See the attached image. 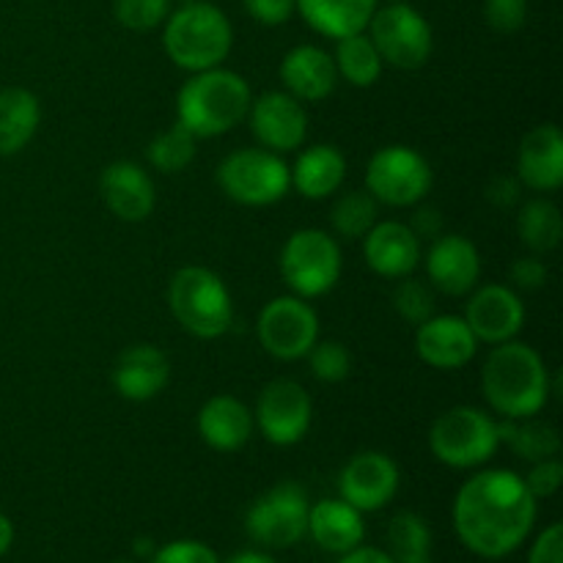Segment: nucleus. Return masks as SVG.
I'll list each match as a JSON object with an SVG mask.
<instances>
[{
  "instance_id": "nucleus-33",
  "label": "nucleus",
  "mask_w": 563,
  "mask_h": 563,
  "mask_svg": "<svg viewBox=\"0 0 563 563\" xmlns=\"http://www.w3.org/2000/svg\"><path fill=\"white\" fill-rule=\"evenodd\" d=\"M377 214L379 209L372 192L352 190L333 203L330 223H333L335 234L344 236V240H361L377 223Z\"/></svg>"
},
{
  "instance_id": "nucleus-38",
  "label": "nucleus",
  "mask_w": 563,
  "mask_h": 563,
  "mask_svg": "<svg viewBox=\"0 0 563 563\" xmlns=\"http://www.w3.org/2000/svg\"><path fill=\"white\" fill-rule=\"evenodd\" d=\"M484 20L495 33H517L528 20V0H484Z\"/></svg>"
},
{
  "instance_id": "nucleus-52",
  "label": "nucleus",
  "mask_w": 563,
  "mask_h": 563,
  "mask_svg": "<svg viewBox=\"0 0 563 563\" xmlns=\"http://www.w3.org/2000/svg\"><path fill=\"white\" fill-rule=\"evenodd\" d=\"M115 563H126V561H115Z\"/></svg>"
},
{
  "instance_id": "nucleus-20",
  "label": "nucleus",
  "mask_w": 563,
  "mask_h": 563,
  "mask_svg": "<svg viewBox=\"0 0 563 563\" xmlns=\"http://www.w3.org/2000/svg\"><path fill=\"white\" fill-rule=\"evenodd\" d=\"M366 264L383 278H405L421 264V240L416 231L399 220L374 223L363 236Z\"/></svg>"
},
{
  "instance_id": "nucleus-40",
  "label": "nucleus",
  "mask_w": 563,
  "mask_h": 563,
  "mask_svg": "<svg viewBox=\"0 0 563 563\" xmlns=\"http://www.w3.org/2000/svg\"><path fill=\"white\" fill-rule=\"evenodd\" d=\"M152 563H220L212 548H207L203 542H190V539H181V542L165 544L163 550L152 555Z\"/></svg>"
},
{
  "instance_id": "nucleus-14",
  "label": "nucleus",
  "mask_w": 563,
  "mask_h": 563,
  "mask_svg": "<svg viewBox=\"0 0 563 563\" xmlns=\"http://www.w3.org/2000/svg\"><path fill=\"white\" fill-rule=\"evenodd\" d=\"M247 124L262 148L275 154L295 152L306 143L308 135V113L300 99L289 91H267L251 102L247 110Z\"/></svg>"
},
{
  "instance_id": "nucleus-49",
  "label": "nucleus",
  "mask_w": 563,
  "mask_h": 563,
  "mask_svg": "<svg viewBox=\"0 0 563 563\" xmlns=\"http://www.w3.org/2000/svg\"><path fill=\"white\" fill-rule=\"evenodd\" d=\"M143 550L148 553V550H152V542H143V539H141V542H137V553H143Z\"/></svg>"
},
{
  "instance_id": "nucleus-46",
  "label": "nucleus",
  "mask_w": 563,
  "mask_h": 563,
  "mask_svg": "<svg viewBox=\"0 0 563 563\" xmlns=\"http://www.w3.org/2000/svg\"><path fill=\"white\" fill-rule=\"evenodd\" d=\"M339 563H396L394 559H390L385 550L379 548H361L357 544L355 550H350V553H344V559H341Z\"/></svg>"
},
{
  "instance_id": "nucleus-8",
  "label": "nucleus",
  "mask_w": 563,
  "mask_h": 563,
  "mask_svg": "<svg viewBox=\"0 0 563 563\" xmlns=\"http://www.w3.org/2000/svg\"><path fill=\"white\" fill-rule=\"evenodd\" d=\"M218 185L242 207H269L289 192L291 176L280 154L269 148H240L218 165Z\"/></svg>"
},
{
  "instance_id": "nucleus-51",
  "label": "nucleus",
  "mask_w": 563,
  "mask_h": 563,
  "mask_svg": "<svg viewBox=\"0 0 563 563\" xmlns=\"http://www.w3.org/2000/svg\"><path fill=\"white\" fill-rule=\"evenodd\" d=\"M179 3H192V0H179Z\"/></svg>"
},
{
  "instance_id": "nucleus-25",
  "label": "nucleus",
  "mask_w": 563,
  "mask_h": 563,
  "mask_svg": "<svg viewBox=\"0 0 563 563\" xmlns=\"http://www.w3.org/2000/svg\"><path fill=\"white\" fill-rule=\"evenodd\" d=\"M308 533L328 553H350L366 537V526L355 506L346 500H322L308 509Z\"/></svg>"
},
{
  "instance_id": "nucleus-22",
  "label": "nucleus",
  "mask_w": 563,
  "mask_h": 563,
  "mask_svg": "<svg viewBox=\"0 0 563 563\" xmlns=\"http://www.w3.org/2000/svg\"><path fill=\"white\" fill-rule=\"evenodd\" d=\"M170 379V361L159 346L132 344L115 357L113 388L130 401H148L165 390Z\"/></svg>"
},
{
  "instance_id": "nucleus-7",
  "label": "nucleus",
  "mask_w": 563,
  "mask_h": 563,
  "mask_svg": "<svg viewBox=\"0 0 563 563\" xmlns=\"http://www.w3.org/2000/svg\"><path fill=\"white\" fill-rule=\"evenodd\" d=\"M341 267L344 258L339 242L322 229L295 231L280 251V275L302 300L328 295L339 284Z\"/></svg>"
},
{
  "instance_id": "nucleus-50",
  "label": "nucleus",
  "mask_w": 563,
  "mask_h": 563,
  "mask_svg": "<svg viewBox=\"0 0 563 563\" xmlns=\"http://www.w3.org/2000/svg\"><path fill=\"white\" fill-rule=\"evenodd\" d=\"M377 3H379V0H377ZM385 3H399V0H385Z\"/></svg>"
},
{
  "instance_id": "nucleus-35",
  "label": "nucleus",
  "mask_w": 563,
  "mask_h": 563,
  "mask_svg": "<svg viewBox=\"0 0 563 563\" xmlns=\"http://www.w3.org/2000/svg\"><path fill=\"white\" fill-rule=\"evenodd\" d=\"M394 308L407 324H423L429 317H434V291L423 280L405 275L401 284L394 291Z\"/></svg>"
},
{
  "instance_id": "nucleus-18",
  "label": "nucleus",
  "mask_w": 563,
  "mask_h": 563,
  "mask_svg": "<svg viewBox=\"0 0 563 563\" xmlns=\"http://www.w3.org/2000/svg\"><path fill=\"white\" fill-rule=\"evenodd\" d=\"M416 350L427 366L456 372L476 357L478 341L462 317H429L418 324Z\"/></svg>"
},
{
  "instance_id": "nucleus-28",
  "label": "nucleus",
  "mask_w": 563,
  "mask_h": 563,
  "mask_svg": "<svg viewBox=\"0 0 563 563\" xmlns=\"http://www.w3.org/2000/svg\"><path fill=\"white\" fill-rule=\"evenodd\" d=\"M42 121L38 97L27 88H3L0 91V157L22 152L36 135Z\"/></svg>"
},
{
  "instance_id": "nucleus-41",
  "label": "nucleus",
  "mask_w": 563,
  "mask_h": 563,
  "mask_svg": "<svg viewBox=\"0 0 563 563\" xmlns=\"http://www.w3.org/2000/svg\"><path fill=\"white\" fill-rule=\"evenodd\" d=\"M242 5L262 25H284L297 11L295 0H242Z\"/></svg>"
},
{
  "instance_id": "nucleus-2",
  "label": "nucleus",
  "mask_w": 563,
  "mask_h": 563,
  "mask_svg": "<svg viewBox=\"0 0 563 563\" xmlns=\"http://www.w3.org/2000/svg\"><path fill=\"white\" fill-rule=\"evenodd\" d=\"M550 372L533 346L511 339L495 344L482 368V388L500 418H531L548 407Z\"/></svg>"
},
{
  "instance_id": "nucleus-12",
  "label": "nucleus",
  "mask_w": 563,
  "mask_h": 563,
  "mask_svg": "<svg viewBox=\"0 0 563 563\" xmlns=\"http://www.w3.org/2000/svg\"><path fill=\"white\" fill-rule=\"evenodd\" d=\"M258 341L278 361H300L319 341V317L302 297H275L258 313Z\"/></svg>"
},
{
  "instance_id": "nucleus-45",
  "label": "nucleus",
  "mask_w": 563,
  "mask_h": 563,
  "mask_svg": "<svg viewBox=\"0 0 563 563\" xmlns=\"http://www.w3.org/2000/svg\"><path fill=\"white\" fill-rule=\"evenodd\" d=\"M487 198L495 203V207H515L520 201V185L517 179H509V176H500L489 185Z\"/></svg>"
},
{
  "instance_id": "nucleus-17",
  "label": "nucleus",
  "mask_w": 563,
  "mask_h": 563,
  "mask_svg": "<svg viewBox=\"0 0 563 563\" xmlns=\"http://www.w3.org/2000/svg\"><path fill=\"white\" fill-rule=\"evenodd\" d=\"M427 275L438 291L449 297L471 295L482 275V256L478 247L462 234L434 236L432 247L427 251Z\"/></svg>"
},
{
  "instance_id": "nucleus-32",
  "label": "nucleus",
  "mask_w": 563,
  "mask_h": 563,
  "mask_svg": "<svg viewBox=\"0 0 563 563\" xmlns=\"http://www.w3.org/2000/svg\"><path fill=\"white\" fill-rule=\"evenodd\" d=\"M388 542H390V559L396 563H432L429 559V528L423 517L412 515V511H401L390 520L388 528Z\"/></svg>"
},
{
  "instance_id": "nucleus-1",
  "label": "nucleus",
  "mask_w": 563,
  "mask_h": 563,
  "mask_svg": "<svg viewBox=\"0 0 563 563\" xmlns=\"http://www.w3.org/2000/svg\"><path fill=\"white\" fill-rule=\"evenodd\" d=\"M537 522V498L511 471H484L462 484L454 500V528L462 544L482 559L515 553Z\"/></svg>"
},
{
  "instance_id": "nucleus-4",
  "label": "nucleus",
  "mask_w": 563,
  "mask_h": 563,
  "mask_svg": "<svg viewBox=\"0 0 563 563\" xmlns=\"http://www.w3.org/2000/svg\"><path fill=\"white\" fill-rule=\"evenodd\" d=\"M163 47L185 71H207L223 66L234 47V27L225 11L209 0H192L170 11L163 22Z\"/></svg>"
},
{
  "instance_id": "nucleus-21",
  "label": "nucleus",
  "mask_w": 563,
  "mask_h": 563,
  "mask_svg": "<svg viewBox=\"0 0 563 563\" xmlns=\"http://www.w3.org/2000/svg\"><path fill=\"white\" fill-rule=\"evenodd\" d=\"M517 174L537 192H555L563 185V135L555 124H539L526 132L517 152Z\"/></svg>"
},
{
  "instance_id": "nucleus-27",
  "label": "nucleus",
  "mask_w": 563,
  "mask_h": 563,
  "mask_svg": "<svg viewBox=\"0 0 563 563\" xmlns=\"http://www.w3.org/2000/svg\"><path fill=\"white\" fill-rule=\"evenodd\" d=\"M302 20L328 38H344L366 31L377 0H295Z\"/></svg>"
},
{
  "instance_id": "nucleus-39",
  "label": "nucleus",
  "mask_w": 563,
  "mask_h": 563,
  "mask_svg": "<svg viewBox=\"0 0 563 563\" xmlns=\"http://www.w3.org/2000/svg\"><path fill=\"white\" fill-rule=\"evenodd\" d=\"M563 482V465L561 460H555V456H550V460H542V462H533L531 473L526 476V487L531 489L533 498H553L555 493H559Z\"/></svg>"
},
{
  "instance_id": "nucleus-37",
  "label": "nucleus",
  "mask_w": 563,
  "mask_h": 563,
  "mask_svg": "<svg viewBox=\"0 0 563 563\" xmlns=\"http://www.w3.org/2000/svg\"><path fill=\"white\" fill-rule=\"evenodd\" d=\"M170 14V0H113V16L119 25L135 33L154 31Z\"/></svg>"
},
{
  "instance_id": "nucleus-23",
  "label": "nucleus",
  "mask_w": 563,
  "mask_h": 563,
  "mask_svg": "<svg viewBox=\"0 0 563 563\" xmlns=\"http://www.w3.org/2000/svg\"><path fill=\"white\" fill-rule=\"evenodd\" d=\"M280 82L300 102H322L339 82L333 55L317 44H297L280 60Z\"/></svg>"
},
{
  "instance_id": "nucleus-43",
  "label": "nucleus",
  "mask_w": 563,
  "mask_h": 563,
  "mask_svg": "<svg viewBox=\"0 0 563 563\" xmlns=\"http://www.w3.org/2000/svg\"><path fill=\"white\" fill-rule=\"evenodd\" d=\"M511 280H515L520 289H542L548 284V267L544 262H539L537 256H528V258H517L511 264Z\"/></svg>"
},
{
  "instance_id": "nucleus-34",
  "label": "nucleus",
  "mask_w": 563,
  "mask_h": 563,
  "mask_svg": "<svg viewBox=\"0 0 563 563\" xmlns=\"http://www.w3.org/2000/svg\"><path fill=\"white\" fill-rule=\"evenodd\" d=\"M196 141L198 137L176 121L174 126L159 132V135L148 143L146 157L148 163L157 170H163V174H181V170L196 159Z\"/></svg>"
},
{
  "instance_id": "nucleus-36",
  "label": "nucleus",
  "mask_w": 563,
  "mask_h": 563,
  "mask_svg": "<svg viewBox=\"0 0 563 563\" xmlns=\"http://www.w3.org/2000/svg\"><path fill=\"white\" fill-rule=\"evenodd\" d=\"M308 363H311V374L319 383H344L352 372L350 350L339 341H317L308 352Z\"/></svg>"
},
{
  "instance_id": "nucleus-42",
  "label": "nucleus",
  "mask_w": 563,
  "mask_h": 563,
  "mask_svg": "<svg viewBox=\"0 0 563 563\" xmlns=\"http://www.w3.org/2000/svg\"><path fill=\"white\" fill-rule=\"evenodd\" d=\"M528 563H563V528L561 522H553L550 528H544L539 533V539L533 542Z\"/></svg>"
},
{
  "instance_id": "nucleus-30",
  "label": "nucleus",
  "mask_w": 563,
  "mask_h": 563,
  "mask_svg": "<svg viewBox=\"0 0 563 563\" xmlns=\"http://www.w3.org/2000/svg\"><path fill=\"white\" fill-rule=\"evenodd\" d=\"M333 60L339 77H344V80L355 88H368L383 77L385 64L366 31L339 38Z\"/></svg>"
},
{
  "instance_id": "nucleus-9",
  "label": "nucleus",
  "mask_w": 563,
  "mask_h": 563,
  "mask_svg": "<svg viewBox=\"0 0 563 563\" xmlns=\"http://www.w3.org/2000/svg\"><path fill=\"white\" fill-rule=\"evenodd\" d=\"M366 33L377 47L383 64L405 71L421 69L434 47L432 25L427 22V16L405 0L374 9Z\"/></svg>"
},
{
  "instance_id": "nucleus-16",
  "label": "nucleus",
  "mask_w": 563,
  "mask_h": 563,
  "mask_svg": "<svg viewBox=\"0 0 563 563\" xmlns=\"http://www.w3.org/2000/svg\"><path fill=\"white\" fill-rule=\"evenodd\" d=\"M467 328L473 330L478 344H504V341L517 339V333L526 324V306L520 295L509 286L489 284L482 286L476 295H471L465 308Z\"/></svg>"
},
{
  "instance_id": "nucleus-3",
  "label": "nucleus",
  "mask_w": 563,
  "mask_h": 563,
  "mask_svg": "<svg viewBox=\"0 0 563 563\" xmlns=\"http://www.w3.org/2000/svg\"><path fill=\"white\" fill-rule=\"evenodd\" d=\"M251 102L253 93L245 77L214 66V69L196 71L179 88L176 115L179 124L196 137H218L247 119Z\"/></svg>"
},
{
  "instance_id": "nucleus-44",
  "label": "nucleus",
  "mask_w": 563,
  "mask_h": 563,
  "mask_svg": "<svg viewBox=\"0 0 563 563\" xmlns=\"http://www.w3.org/2000/svg\"><path fill=\"white\" fill-rule=\"evenodd\" d=\"M407 225L416 231L418 240H421V236H429V240H434V236H440V231H443V218H440L438 209L423 207V209H418L416 214H412V223H407Z\"/></svg>"
},
{
  "instance_id": "nucleus-10",
  "label": "nucleus",
  "mask_w": 563,
  "mask_h": 563,
  "mask_svg": "<svg viewBox=\"0 0 563 563\" xmlns=\"http://www.w3.org/2000/svg\"><path fill=\"white\" fill-rule=\"evenodd\" d=\"M432 165L410 146H385L374 152L366 168V187L377 203L416 207L432 190Z\"/></svg>"
},
{
  "instance_id": "nucleus-31",
  "label": "nucleus",
  "mask_w": 563,
  "mask_h": 563,
  "mask_svg": "<svg viewBox=\"0 0 563 563\" xmlns=\"http://www.w3.org/2000/svg\"><path fill=\"white\" fill-rule=\"evenodd\" d=\"M517 231H520V240L533 253L555 251L563 236V220L559 207L553 201H548V198H533V201H528L520 209Z\"/></svg>"
},
{
  "instance_id": "nucleus-19",
  "label": "nucleus",
  "mask_w": 563,
  "mask_h": 563,
  "mask_svg": "<svg viewBox=\"0 0 563 563\" xmlns=\"http://www.w3.org/2000/svg\"><path fill=\"white\" fill-rule=\"evenodd\" d=\"M99 190H102L110 212L119 220H126V223L146 220L154 212V203H157L152 176L137 163H130V159L110 163L99 176Z\"/></svg>"
},
{
  "instance_id": "nucleus-29",
  "label": "nucleus",
  "mask_w": 563,
  "mask_h": 563,
  "mask_svg": "<svg viewBox=\"0 0 563 563\" xmlns=\"http://www.w3.org/2000/svg\"><path fill=\"white\" fill-rule=\"evenodd\" d=\"M498 438L526 462L550 460V456H559L561 451L559 429L548 421H537V416L517 418V421L504 418L498 421Z\"/></svg>"
},
{
  "instance_id": "nucleus-47",
  "label": "nucleus",
  "mask_w": 563,
  "mask_h": 563,
  "mask_svg": "<svg viewBox=\"0 0 563 563\" xmlns=\"http://www.w3.org/2000/svg\"><path fill=\"white\" fill-rule=\"evenodd\" d=\"M14 544V526H11L9 517L0 511V559H3L5 553H9V548Z\"/></svg>"
},
{
  "instance_id": "nucleus-26",
  "label": "nucleus",
  "mask_w": 563,
  "mask_h": 563,
  "mask_svg": "<svg viewBox=\"0 0 563 563\" xmlns=\"http://www.w3.org/2000/svg\"><path fill=\"white\" fill-rule=\"evenodd\" d=\"M291 187L300 192L302 198H311V201H322V198L339 192V187L344 185L346 176V159L330 143H317V146L306 148V152L297 157L295 168H289Z\"/></svg>"
},
{
  "instance_id": "nucleus-24",
  "label": "nucleus",
  "mask_w": 563,
  "mask_h": 563,
  "mask_svg": "<svg viewBox=\"0 0 563 563\" xmlns=\"http://www.w3.org/2000/svg\"><path fill=\"white\" fill-rule=\"evenodd\" d=\"M253 412L245 401L234 399V396H212L207 405L198 412V434L203 443L214 451H240L253 438Z\"/></svg>"
},
{
  "instance_id": "nucleus-11",
  "label": "nucleus",
  "mask_w": 563,
  "mask_h": 563,
  "mask_svg": "<svg viewBox=\"0 0 563 563\" xmlns=\"http://www.w3.org/2000/svg\"><path fill=\"white\" fill-rule=\"evenodd\" d=\"M308 509L311 504L300 484H278L247 509V537L264 548H291L308 533Z\"/></svg>"
},
{
  "instance_id": "nucleus-13",
  "label": "nucleus",
  "mask_w": 563,
  "mask_h": 563,
  "mask_svg": "<svg viewBox=\"0 0 563 563\" xmlns=\"http://www.w3.org/2000/svg\"><path fill=\"white\" fill-rule=\"evenodd\" d=\"M311 418L313 405L306 388L295 379L280 377L264 385L253 421H256L258 432L264 434L267 443L286 449V445H295L306 438L308 429H311Z\"/></svg>"
},
{
  "instance_id": "nucleus-5",
  "label": "nucleus",
  "mask_w": 563,
  "mask_h": 563,
  "mask_svg": "<svg viewBox=\"0 0 563 563\" xmlns=\"http://www.w3.org/2000/svg\"><path fill=\"white\" fill-rule=\"evenodd\" d=\"M168 306L176 322L196 339H220L231 328L234 306L229 286L209 267H181L168 284Z\"/></svg>"
},
{
  "instance_id": "nucleus-48",
  "label": "nucleus",
  "mask_w": 563,
  "mask_h": 563,
  "mask_svg": "<svg viewBox=\"0 0 563 563\" xmlns=\"http://www.w3.org/2000/svg\"><path fill=\"white\" fill-rule=\"evenodd\" d=\"M229 563H275V561L269 559V555H264V553H253V550H247V553L234 555V559H231Z\"/></svg>"
},
{
  "instance_id": "nucleus-15",
  "label": "nucleus",
  "mask_w": 563,
  "mask_h": 563,
  "mask_svg": "<svg viewBox=\"0 0 563 563\" xmlns=\"http://www.w3.org/2000/svg\"><path fill=\"white\" fill-rule=\"evenodd\" d=\"M341 500L355 506L357 511H379L394 500L399 489V467L388 454L361 451L344 465L339 476Z\"/></svg>"
},
{
  "instance_id": "nucleus-6",
  "label": "nucleus",
  "mask_w": 563,
  "mask_h": 563,
  "mask_svg": "<svg viewBox=\"0 0 563 563\" xmlns=\"http://www.w3.org/2000/svg\"><path fill=\"white\" fill-rule=\"evenodd\" d=\"M498 445V421L478 407H451L429 429L432 454L456 471L489 462Z\"/></svg>"
}]
</instances>
